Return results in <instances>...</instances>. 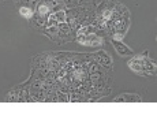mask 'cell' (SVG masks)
Listing matches in <instances>:
<instances>
[{"label": "cell", "instance_id": "1", "mask_svg": "<svg viewBox=\"0 0 157 123\" xmlns=\"http://www.w3.org/2000/svg\"><path fill=\"white\" fill-rule=\"evenodd\" d=\"M127 66L130 70H132L138 75L152 77L156 74V62L149 58L147 51H144L138 55H132V58L127 62Z\"/></svg>", "mask_w": 157, "mask_h": 123}, {"label": "cell", "instance_id": "2", "mask_svg": "<svg viewBox=\"0 0 157 123\" xmlns=\"http://www.w3.org/2000/svg\"><path fill=\"white\" fill-rule=\"evenodd\" d=\"M41 33L56 44H64L75 40V34H77V32L72 30L67 22L59 23V25L51 26V28H45L41 30Z\"/></svg>", "mask_w": 157, "mask_h": 123}, {"label": "cell", "instance_id": "3", "mask_svg": "<svg viewBox=\"0 0 157 123\" xmlns=\"http://www.w3.org/2000/svg\"><path fill=\"white\" fill-rule=\"evenodd\" d=\"M75 41L81 45H86V47H93V48H98L102 47L107 41V37L97 33H89V34H81L77 33L75 34Z\"/></svg>", "mask_w": 157, "mask_h": 123}, {"label": "cell", "instance_id": "4", "mask_svg": "<svg viewBox=\"0 0 157 123\" xmlns=\"http://www.w3.org/2000/svg\"><path fill=\"white\" fill-rule=\"evenodd\" d=\"M90 59H93L94 62H97L101 67L107 68V70H113V60L109 55H108L105 51H97V52H93V53H87Z\"/></svg>", "mask_w": 157, "mask_h": 123}, {"label": "cell", "instance_id": "5", "mask_svg": "<svg viewBox=\"0 0 157 123\" xmlns=\"http://www.w3.org/2000/svg\"><path fill=\"white\" fill-rule=\"evenodd\" d=\"M67 22V17H66V10H57L55 13H52L47 19V25L45 28H51V26L59 25V23Z\"/></svg>", "mask_w": 157, "mask_h": 123}, {"label": "cell", "instance_id": "6", "mask_svg": "<svg viewBox=\"0 0 157 123\" xmlns=\"http://www.w3.org/2000/svg\"><path fill=\"white\" fill-rule=\"evenodd\" d=\"M112 101L113 103H141L142 97L135 93H122V94L115 96Z\"/></svg>", "mask_w": 157, "mask_h": 123}, {"label": "cell", "instance_id": "7", "mask_svg": "<svg viewBox=\"0 0 157 123\" xmlns=\"http://www.w3.org/2000/svg\"><path fill=\"white\" fill-rule=\"evenodd\" d=\"M111 43H112L115 51L117 52V55L119 56H131V55H134V52H132L131 48L126 45L122 40H115V38H111Z\"/></svg>", "mask_w": 157, "mask_h": 123}, {"label": "cell", "instance_id": "8", "mask_svg": "<svg viewBox=\"0 0 157 123\" xmlns=\"http://www.w3.org/2000/svg\"><path fill=\"white\" fill-rule=\"evenodd\" d=\"M18 13H19L21 17H23L25 19L29 21L34 15V8L28 7V6H21V7H18Z\"/></svg>", "mask_w": 157, "mask_h": 123}]
</instances>
